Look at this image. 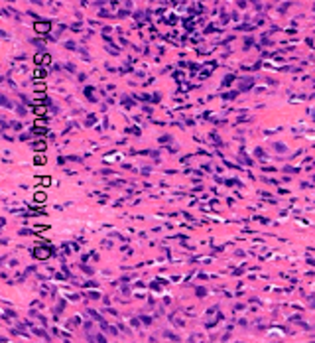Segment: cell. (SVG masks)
I'll return each mask as SVG.
<instances>
[{
	"label": "cell",
	"instance_id": "1",
	"mask_svg": "<svg viewBox=\"0 0 315 343\" xmlns=\"http://www.w3.org/2000/svg\"><path fill=\"white\" fill-rule=\"evenodd\" d=\"M49 30V26H45V24H38V32H47Z\"/></svg>",
	"mask_w": 315,
	"mask_h": 343
}]
</instances>
